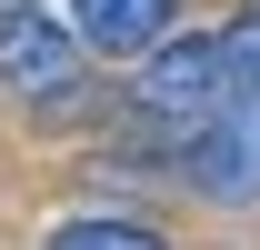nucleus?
Masks as SVG:
<instances>
[{
    "instance_id": "1",
    "label": "nucleus",
    "mask_w": 260,
    "mask_h": 250,
    "mask_svg": "<svg viewBox=\"0 0 260 250\" xmlns=\"http://www.w3.org/2000/svg\"><path fill=\"white\" fill-rule=\"evenodd\" d=\"M140 100H150V110H170V120H190V130H200V120H210V110L230 100V70H220V40H210V30H190V40L170 30L160 50L140 60Z\"/></svg>"
},
{
    "instance_id": "2",
    "label": "nucleus",
    "mask_w": 260,
    "mask_h": 250,
    "mask_svg": "<svg viewBox=\"0 0 260 250\" xmlns=\"http://www.w3.org/2000/svg\"><path fill=\"white\" fill-rule=\"evenodd\" d=\"M80 80V40L50 10H0V90L10 100H60Z\"/></svg>"
},
{
    "instance_id": "3",
    "label": "nucleus",
    "mask_w": 260,
    "mask_h": 250,
    "mask_svg": "<svg viewBox=\"0 0 260 250\" xmlns=\"http://www.w3.org/2000/svg\"><path fill=\"white\" fill-rule=\"evenodd\" d=\"M190 180L210 200H260V100H220L190 130Z\"/></svg>"
},
{
    "instance_id": "4",
    "label": "nucleus",
    "mask_w": 260,
    "mask_h": 250,
    "mask_svg": "<svg viewBox=\"0 0 260 250\" xmlns=\"http://www.w3.org/2000/svg\"><path fill=\"white\" fill-rule=\"evenodd\" d=\"M70 30H80V50L150 60V50L170 40V0H70Z\"/></svg>"
},
{
    "instance_id": "5",
    "label": "nucleus",
    "mask_w": 260,
    "mask_h": 250,
    "mask_svg": "<svg viewBox=\"0 0 260 250\" xmlns=\"http://www.w3.org/2000/svg\"><path fill=\"white\" fill-rule=\"evenodd\" d=\"M40 250H170L150 220H110V210H80V220H60Z\"/></svg>"
},
{
    "instance_id": "6",
    "label": "nucleus",
    "mask_w": 260,
    "mask_h": 250,
    "mask_svg": "<svg viewBox=\"0 0 260 250\" xmlns=\"http://www.w3.org/2000/svg\"><path fill=\"white\" fill-rule=\"evenodd\" d=\"M210 40H220L230 100H260V20H230V30H210Z\"/></svg>"
}]
</instances>
